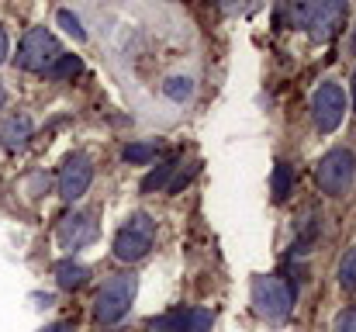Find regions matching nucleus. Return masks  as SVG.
<instances>
[{"instance_id":"obj_1","label":"nucleus","mask_w":356,"mask_h":332,"mask_svg":"<svg viewBox=\"0 0 356 332\" xmlns=\"http://www.w3.org/2000/svg\"><path fill=\"white\" fill-rule=\"evenodd\" d=\"M135 291H138V280L135 274H115L101 284L97 298H94V319L101 326H115L128 315L131 301H135Z\"/></svg>"},{"instance_id":"obj_2","label":"nucleus","mask_w":356,"mask_h":332,"mask_svg":"<svg viewBox=\"0 0 356 332\" xmlns=\"http://www.w3.org/2000/svg\"><path fill=\"white\" fill-rule=\"evenodd\" d=\"M291 28H305L312 38L325 42L339 31L343 17H346V3H294L287 7Z\"/></svg>"},{"instance_id":"obj_3","label":"nucleus","mask_w":356,"mask_h":332,"mask_svg":"<svg viewBox=\"0 0 356 332\" xmlns=\"http://www.w3.org/2000/svg\"><path fill=\"white\" fill-rule=\"evenodd\" d=\"M252 308H256V315L259 319H266V322H287L291 319V308H294V294H291V287L280 280V277H256L252 280Z\"/></svg>"},{"instance_id":"obj_4","label":"nucleus","mask_w":356,"mask_h":332,"mask_svg":"<svg viewBox=\"0 0 356 332\" xmlns=\"http://www.w3.org/2000/svg\"><path fill=\"white\" fill-rule=\"evenodd\" d=\"M152 242H156V221L149 219L145 212H135V215L124 219V225L115 235V256L121 263H135V260L149 256Z\"/></svg>"},{"instance_id":"obj_5","label":"nucleus","mask_w":356,"mask_h":332,"mask_svg":"<svg viewBox=\"0 0 356 332\" xmlns=\"http://www.w3.org/2000/svg\"><path fill=\"white\" fill-rule=\"evenodd\" d=\"M315 180H318V187L329 198H346L350 187L356 184V156L350 149L325 152L322 163H318V170H315Z\"/></svg>"},{"instance_id":"obj_6","label":"nucleus","mask_w":356,"mask_h":332,"mask_svg":"<svg viewBox=\"0 0 356 332\" xmlns=\"http://www.w3.org/2000/svg\"><path fill=\"white\" fill-rule=\"evenodd\" d=\"M59 56H63V49H59L56 35H52L49 28H31V31L21 38L14 63H17L21 70H28V73H49V66H52Z\"/></svg>"},{"instance_id":"obj_7","label":"nucleus","mask_w":356,"mask_h":332,"mask_svg":"<svg viewBox=\"0 0 356 332\" xmlns=\"http://www.w3.org/2000/svg\"><path fill=\"white\" fill-rule=\"evenodd\" d=\"M90 180H94V159L87 152H70L63 159V170H59V198L70 205L80 201L87 194Z\"/></svg>"},{"instance_id":"obj_8","label":"nucleus","mask_w":356,"mask_h":332,"mask_svg":"<svg viewBox=\"0 0 356 332\" xmlns=\"http://www.w3.org/2000/svg\"><path fill=\"white\" fill-rule=\"evenodd\" d=\"M343 114H346V94L339 84H322L312 94V118H315L318 132H336Z\"/></svg>"},{"instance_id":"obj_9","label":"nucleus","mask_w":356,"mask_h":332,"mask_svg":"<svg viewBox=\"0 0 356 332\" xmlns=\"http://www.w3.org/2000/svg\"><path fill=\"white\" fill-rule=\"evenodd\" d=\"M94 239H97V221H94L90 212H73V215H66L59 221V228H56V242L66 253H76V249L90 246Z\"/></svg>"},{"instance_id":"obj_10","label":"nucleus","mask_w":356,"mask_h":332,"mask_svg":"<svg viewBox=\"0 0 356 332\" xmlns=\"http://www.w3.org/2000/svg\"><path fill=\"white\" fill-rule=\"evenodd\" d=\"M211 322L208 308H177L156 319V332H211Z\"/></svg>"},{"instance_id":"obj_11","label":"nucleus","mask_w":356,"mask_h":332,"mask_svg":"<svg viewBox=\"0 0 356 332\" xmlns=\"http://www.w3.org/2000/svg\"><path fill=\"white\" fill-rule=\"evenodd\" d=\"M31 132H35V121H31L24 111L7 114V118L0 121V145H3L7 152H21V149L31 142Z\"/></svg>"},{"instance_id":"obj_12","label":"nucleus","mask_w":356,"mask_h":332,"mask_svg":"<svg viewBox=\"0 0 356 332\" xmlns=\"http://www.w3.org/2000/svg\"><path fill=\"white\" fill-rule=\"evenodd\" d=\"M90 280V270L83 267V263H76V260H59L56 263V284L63 287V291H76V287H83Z\"/></svg>"},{"instance_id":"obj_13","label":"nucleus","mask_w":356,"mask_h":332,"mask_svg":"<svg viewBox=\"0 0 356 332\" xmlns=\"http://www.w3.org/2000/svg\"><path fill=\"white\" fill-rule=\"evenodd\" d=\"M177 166H180V156H170L166 163H159L156 170H149V173L142 177V194H152V191H166V187H170V177L177 173Z\"/></svg>"},{"instance_id":"obj_14","label":"nucleus","mask_w":356,"mask_h":332,"mask_svg":"<svg viewBox=\"0 0 356 332\" xmlns=\"http://www.w3.org/2000/svg\"><path fill=\"white\" fill-rule=\"evenodd\" d=\"M318 235H322V219H318L315 212H308V215H305V221L298 225V235H294V253H298V256L312 253V246L318 242Z\"/></svg>"},{"instance_id":"obj_15","label":"nucleus","mask_w":356,"mask_h":332,"mask_svg":"<svg viewBox=\"0 0 356 332\" xmlns=\"http://www.w3.org/2000/svg\"><path fill=\"white\" fill-rule=\"evenodd\" d=\"M80 73H83L80 56H66V52L49 66V80H59V84H63V80H73V77H80Z\"/></svg>"},{"instance_id":"obj_16","label":"nucleus","mask_w":356,"mask_h":332,"mask_svg":"<svg viewBox=\"0 0 356 332\" xmlns=\"http://www.w3.org/2000/svg\"><path fill=\"white\" fill-rule=\"evenodd\" d=\"M163 94H166L170 101L184 104V101H191V94H194V80H191V77H170V80L163 84Z\"/></svg>"},{"instance_id":"obj_17","label":"nucleus","mask_w":356,"mask_h":332,"mask_svg":"<svg viewBox=\"0 0 356 332\" xmlns=\"http://www.w3.org/2000/svg\"><path fill=\"white\" fill-rule=\"evenodd\" d=\"M121 156H124V163H131V166H145V163L156 159V145H152V142H128Z\"/></svg>"},{"instance_id":"obj_18","label":"nucleus","mask_w":356,"mask_h":332,"mask_svg":"<svg viewBox=\"0 0 356 332\" xmlns=\"http://www.w3.org/2000/svg\"><path fill=\"white\" fill-rule=\"evenodd\" d=\"M291 184H294V166L277 163V170H273V198L284 201V198L291 194Z\"/></svg>"},{"instance_id":"obj_19","label":"nucleus","mask_w":356,"mask_h":332,"mask_svg":"<svg viewBox=\"0 0 356 332\" xmlns=\"http://www.w3.org/2000/svg\"><path fill=\"white\" fill-rule=\"evenodd\" d=\"M339 287L343 291H356V249H350L339 260Z\"/></svg>"},{"instance_id":"obj_20","label":"nucleus","mask_w":356,"mask_h":332,"mask_svg":"<svg viewBox=\"0 0 356 332\" xmlns=\"http://www.w3.org/2000/svg\"><path fill=\"white\" fill-rule=\"evenodd\" d=\"M56 21H59L73 38H87V31H83V24H80V17H76L73 10H66V7H63V10H56Z\"/></svg>"},{"instance_id":"obj_21","label":"nucleus","mask_w":356,"mask_h":332,"mask_svg":"<svg viewBox=\"0 0 356 332\" xmlns=\"http://www.w3.org/2000/svg\"><path fill=\"white\" fill-rule=\"evenodd\" d=\"M332 332H356V308H343L336 315V329Z\"/></svg>"},{"instance_id":"obj_22","label":"nucleus","mask_w":356,"mask_h":332,"mask_svg":"<svg viewBox=\"0 0 356 332\" xmlns=\"http://www.w3.org/2000/svg\"><path fill=\"white\" fill-rule=\"evenodd\" d=\"M7 49H10V42H7V31L0 28V63L7 59Z\"/></svg>"},{"instance_id":"obj_23","label":"nucleus","mask_w":356,"mask_h":332,"mask_svg":"<svg viewBox=\"0 0 356 332\" xmlns=\"http://www.w3.org/2000/svg\"><path fill=\"white\" fill-rule=\"evenodd\" d=\"M42 332H73V329H70L66 322H52V326H45Z\"/></svg>"},{"instance_id":"obj_24","label":"nucleus","mask_w":356,"mask_h":332,"mask_svg":"<svg viewBox=\"0 0 356 332\" xmlns=\"http://www.w3.org/2000/svg\"><path fill=\"white\" fill-rule=\"evenodd\" d=\"M3 104H7V90H3V84H0V111H3Z\"/></svg>"},{"instance_id":"obj_25","label":"nucleus","mask_w":356,"mask_h":332,"mask_svg":"<svg viewBox=\"0 0 356 332\" xmlns=\"http://www.w3.org/2000/svg\"><path fill=\"white\" fill-rule=\"evenodd\" d=\"M350 49H353V56H356V28H353V38H350Z\"/></svg>"},{"instance_id":"obj_26","label":"nucleus","mask_w":356,"mask_h":332,"mask_svg":"<svg viewBox=\"0 0 356 332\" xmlns=\"http://www.w3.org/2000/svg\"><path fill=\"white\" fill-rule=\"evenodd\" d=\"M353 111H356V73H353Z\"/></svg>"}]
</instances>
